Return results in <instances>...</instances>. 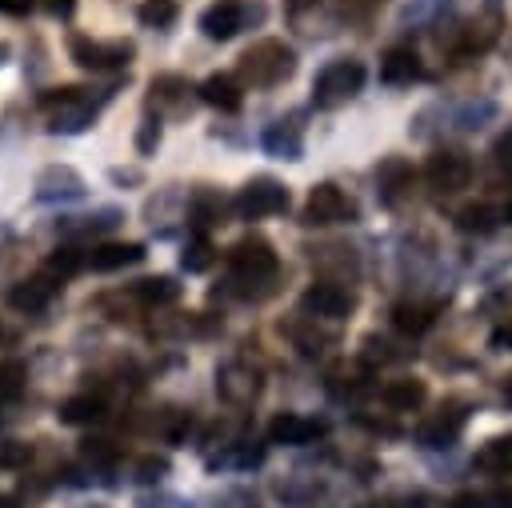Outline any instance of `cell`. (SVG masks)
<instances>
[{"label":"cell","instance_id":"15","mask_svg":"<svg viewBox=\"0 0 512 508\" xmlns=\"http://www.w3.org/2000/svg\"><path fill=\"white\" fill-rule=\"evenodd\" d=\"M140 260H144V244H136V240H108V244H96L88 252L92 272H116V268H128Z\"/></svg>","mask_w":512,"mask_h":508},{"label":"cell","instance_id":"44","mask_svg":"<svg viewBox=\"0 0 512 508\" xmlns=\"http://www.w3.org/2000/svg\"><path fill=\"white\" fill-rule=\"evenodd\" d=\"M372 508H388V504H372Z\"/></svg>","mask_w":512,"mask_h":508},{"label":"cell","instance_id":"32","mask_svg":"<svg viewBox=\"0 0 512 508\" xmlns=\"http://www.w3.org/2000/svg\"><path fill=\"white\" fill-rule=\"evenodd\" d=\"M180 92H188V84H184L180 76H172V72H164V76H156V80H152V100L176 104V100H180Z\"/></svg>","mask_w":512,"mask_h":508},{"label":"cell","instance_id":"28","mask_svg":"<svg viewBox=\"0 0 512 508\" xmlns=\"http://www.w3.org/2000/svg\"><path fill=\"white\" fill-rule=\"evenodd\" d=\"M136 16H140L144 28H168V24L180 16V4H176V0H144V4L136 8Z\"/></svg>","mask_w":512,"mask_h":508},{"label":"cell","instance_id":"42","mask_svg":"<svg viewBox=\"0 0 512 508\" xmlns=\"http://www.w3.org/2000/svg\"><path fill=\"white\" fill-rule=\"evenodd\" d=\"M4 60H8V44L0 40V64H4Z\"/></svg>","mask_w":512,"mask_h":508},{"label":"cell","instance_id":"30","mask_svg":"<svg viewBox=\"0 0 512 508\" xmlns=\"http://www.w3.org/2000/svg\"><path fill=\"white\" fill-rule=\"evenodd\" d=\"M220 220V200H216V192H196V200H192V224L196 228H208V224H216Z\"/></svg>","mask_w":512,"mask_h":508},{"label":"cell","instance_id":"39","mask_svg":"<svg viewBox=\"0 0 512 508\" xmlns=\"http://www.w3.org/2000/svg\"><path fill=\"white\" fill-rule=\"evenodd\" d=\"M484 504H492V508H512V488H496L492 496H484Z\"/></svg>","mask_w":512,"mask_h":508},{"label":"cell","instance_id":"8","mask_svg":"<svg viewBox=\"0 0 512 508\" xmlns=\"http://www.w3.org/2000/svg\"><path fill=\"white\" fill-rule=\"evenodd\" d=\"M300 308L312 320H332L336 324V320H348V312L356 308V296H352V288H344L336 280H316V284L304 288Z\"/></svg>","mask_w":512,"mask_h":508},{"label":"cell","instance_id":"36","mask_svg":"<svg viewBox=\"0 0 512 508\" xmlns=\"http://www.w3.org/2000/svg\"><path fill=\"white\" fill-rule=\"evenodd\" d=\"M492 160H496L500 168H512V124L496 136V144H492Z\"/></svg>","mask_w":512,"mask_h":508},{"label":"cell","instance_id":"19","mask_svg":"<svg viewBox=\"0 0 512 508\" xmlns=\"http://www.w3.org/2000/svg\"><path fill=\"white\" fill-rule=\"evenodd\" d=\"M84 196V180L72 168H44L36 176V200H76Z\"/></svg>","mask_w":512,"mask_h":508},{"label":"cell","instance_id":"23","mask_svg":"<svg viewBox=\"0 0 512 508\" xmlns=\"http://www.w3.org/2000/svg\"><path fill=\"white\" fill-rule=\"evenodd\" d=\"M476 468L480 472H492V476H508L512 472V432L508 436H492L488 444H480Z\"/></svg>","mask_w":512,"mask_h":508},{"label":"cell","instance_id":"27","mask_svg":"<svg viewBox=\"0 0 512 508\" xmlns=\"http://www.w3.org/2000/svg\"><path fill=\"white\" fill-rule=\"evenodd\" d=\"M212 256H216V252H212V240H208L204 232H196V236L184 244V252H180V268H184V272H204V268L212 264Z\"/></svg>","mask_w":512,"mask_h":508},{"label":"cell","instance_id":"35","mask_svg":"<svg viewBox=\"0 0 512 508\" xmlns=\"http://www.w3.org/2000/svg\"><path fill=\"white\" fill-rule=\"evenodd\" d=\"M136 472H140L144 484H152V480H160V476L168 472V460H164V456H144V460L136 464Z\"/></svg>","mask_w":512,"mask_h":508},{"label":"cell","instance_id":"7","mask_svg":"<svg viewBox=\"0 0 512 508\" xmlns=\"http://www.w3.org/2000/svg\"><path fill=\"white\" fill-rule=\"evenodd\" d=\"M228 268L236 272V280L244 284H264L276 276V252L264 236H244L240 244H232L228 252Z\"/></svg>","mask_w":512,"mask_h":508},{"label":"cell","instance_id":"26","mask_svg":"<svg viewBox=\"0 0 512 508\" xmlns=\"http://www.w3.org/2000/svg\"><path fill=\"white\" fill-rule=\"evenodd\" d=\"M80 268H88V252H80V248H56V252L44 260V272L56 276V280H68V276H76Z\"/></svg>","mask_w":512,"mask_h":508},{"label":"cell","instance_id":"20","mask_svg":"<svg viewBox=\"0 0 512 508\" xmlns=\"http://www.w3.org/2000/svg\"><path fill=\"white\" fill-rule=\"evenodd\" d=\"M380 400L392 408V412H416L424 400H428V384L416 380V376H400V380H388L380 388Z\"/></svg>","mask_w":512,"mask_h":508},{"label":"cell","instance_id":"5","mask_svg":"<svg viewBox=\"0 0 512 508\" xmlns=\"http://www.w3.org/2000/svg\"><path fill=\"white\" fill-rule=\"evenodd\" d=\"M288 204H292V196H288V188H284L280 180H272V176H252V180L236 192L232 212H236L240 220H264V216L288 212Z\"/></svg>","mask_w":512,"mask_h":508},{"label":"cell","instance_id":"14","mask_svg":"<svg viewBox=\"0 0 512 508\" xmlns=\"http://www.w3.org/2000/svg\"><path fill=\"white\" fill-rule=\"evenodd\" d=\"M56 288H60V280L48 276V272H40V276H28V280L12 284L8 304H12L16 312H40V308H48V300L56 296Z\"/></svg>","mask_w":512,"mask_h":508},{"label":"cell","instance_id":"16","mask_svg":"<svg viewBox=\"0 0 512 508\" xmlns=\"http://www.w3.org/2000/svg\"><path fill=\"white\" fill-rule=\"evenodd\" d=\"M412 188V164L404 156H384L376 164V192L384 204H396Z\"/></svg>","mask_w":512,"mask_h":508},{"label":"cell","instance_id":"41","mask_svg":"<svg viewBox=\"0 0 512 508\" xmlns=\"http://www.w3.org/2000/svg\"><path fill=\"white\" fill-rule=\"evenodd\" d=\"M0 508H16V500L12 496H0Z\"/></svg>","mask_w":512,"mask_h":508},{"label":"cell","instance_id":"34","mask_svg":"<svg viewBox=\"0 0 512 508\" xmlns=\"http://www.w3.org/2000/svg\"><path fill=\"white\" fill-rule=\"evenodd\" d=\"M28 456H32V444H24V440H4L0 444V468H20Z\"/></svg>","mask_w":512,"mask_h":508},{"label":"cell","instance_id":"6","mask_svg":"<svg viewBox=\"0 0 512 508\" xmlns=\"http://www.w3.org/2000/svg\"><path fill=\"white\" fill-rule=\"evenodd\" d=\"M44 108H52V132H84L96 116V104L84 96V88L76 84H64V88H52L40 96Z\"/></svg>","mask_w":512,"mask_h":508},{"label":"cell","instance_id":"37","mask_svg":"<svg viewBox=\"0 0 512 508\" xmlns=\"http://www.w3.org/2000/svg\"><path fill=\"white\" fill-rule=\"evenodd\" d=\"M492 348H504V352H512V320H508V324H500V328L492 332Z\"/></svg>","mask_w":512,"mask_h":508},{"label":"cell","instance_id":"10","mask_svg":"<svg viewBox=\"0 0 512 508\" xmlns=\"http://www.w3.org/2000/svg\"><path fill=\"white\" fill-rule=\"evenodd\" d=\"M68 52L80 68L104 72V68H124L132 56V40H88V36H68Z\"/></svg>","mask_w":512,"mask_h":508},{"label":"cell","instance_id":"38","mask_svg":"<svg viewBox=\"0 0 512 508\" xmlns=\"http://www.w3.org/2000/svg\"><path fill=\"white\" fill-rule=\"evenodd\" d=\"M40 8H44V12H52V16H72L76 0H40Z\"/></svg>","mask_w":512,"mask_h":508},{"label":"cell","instance_id":"1","mask_svg":"<svg viewBox=\"0 0 512 508\" xmlns=\"http://www.w3.org/2000/svg\"><path fill=\"white\" fill-rule=\"evenodd\" d=\"M296 72V52L284 40H260L240 56V76L256 88H272Z\"/></svg>","mask_w":512,"mask_h":508},{"label":"cell","instance_id":"43","mask_svg":"<svg viewBox=\"0 0 512 508\" xmlns=\"http://www.w3.org/2000/svg\"><path fill=\"white\" fill-rule=\"evenodd\" d=\"M504 220H508V224H512V200H508V208H504Z\"/></svg>","mask_w":512,"mask_h":508},{"label":"cell","instance_id":"3","mask_svg":"<svg viewBox=\"0 0 512 508\" xmlns=\"http://www.w3.org/2000/svg\"><path fill=\"white\" fill-rule=\"evenodd\" d=\"M264 20V4L260 0H216V4H208L204 12H200V32L208 36V40H232V36H240L244 28H252V24H260Z\"/></svg>","mask_w":512,"mask_h":508},{"label":"cell","instance_id":"21","mask_svg":"<svg viewBox=\"0 0 512 508\" xmlns=\"http://www.w3.org/2000/svg\"><path fill=\"white\" fill-rule=\"evenodd\" d=\"M264 148L268 156H280V160H300L304 152V132L296 120H276L268 132H264Z\"/></svg>","mask_w":512,"mask_h":508},{"label":"cell","instance_id":"11","mask_svg":"<svg viewBox=\"0 0 512 508\" xmlns=\"http://www.w3.org/2000/svg\"><path fill=\"white\" fill-rule=\"evenodd\" d=\"M464 420H468L464 404H460V400H448V404H440V412H432V416L416 428V440H420L424 448H448V444L464 432Z\"/></svg>","mask_w":512,"mask_h":508},{"label":"cell","instance_id":"17","mask_svg":"<svg viewBox=\"0 0 512 508\" xmlns=\"http://www.w3.org/2000/svg\"><path fill=\"white\" fill-rule=\"evenodd\" d=\"M196 92H200V100H204L208 108H220V112H236V108L244 104V88H240V80L228 76V72L204 76V84H200Z\"/></svg>","mask_w":512,"mask_h":508},{"label":"cell","instance_id":"25","mask_svg":"<svg viewBox=\"0 0 512 508\" xmlns=\"http://www.w3.org/2000/svg\"><path fill=\"white\" fill-rule=\"evenodd\" d=\"M132 292H136V300L148 304V308H164V304H176V300H180V284H176L172 276H148V280H140Z\"/></svg>","mask_w":512,"mask_h":508},{"label":"cell","instance_id":"24","mask_svg":"<svg viewBox=\"0 0 512 508\" xmlns=\"http://www.w3.org/2000/svg\"><path fill=\"white\" fill-rule=\"evenodd\" d=\"M56 416L64 424H96V420H104V400L92 392H80V396H68Z\"/></svg>","mask_w":512,"mask_h":508},{"label":"cell","instance_id":"33","mask_svg":"<svg viewBox=\"0 0 512 508\" xmlns=\"http://www.w3.org/2000/svg\"><path fill=\"white\" fill-rule=\"evenodd\" d=\"M156 144H160V120H140V128H136V152L140 156H152L156 152Z\"/></svg>","mask_w":512,"mask_h":508},{"label":"cell","instance_id":"29","mask_svg":"<svg viewBox=\"0 0 512 508\" xmlns=\"http://www.w3.org/2000/svg\"><path fill=\"white\" fill-rule=\"evenodd\" d=\"M456 228L460 232H492L496 228V212L488 204H468L460 216H456Z\"/></svg>","mask_w":512,"mask_h":508},{"label":"cell","instance_id":"9","mask_svg":"<svg viewBox=\"0 0 512 508\" xmlns=\"http://www.w3.org/2000/svg\"><path fill=\"white\" fill-rule=\"evenodd\" d=\"M424 180L432 192H460L472 180V160L460 148H436L424 164Z\"/></svg>","mask_w":512,"mask_h":508},{"label":"cell","instance_id":"13","mask_svg":"<svg viewBox=\"0 0 512 508\" xmlns=\"http://www.w3.org/2000/svg\"><path fill=\"white\" fill-rule=\"evenodd\" d=\"M324 432H328V424L316 420V416H304V412H280V416H272V424H268V440H272V444H288V448L312 444V440H320Z\"/></svg>","mask_w":512,"mask_h":508},{"label":"cell","instance_id":"18","mask_svg":"<svg viewBox=\"0 0 512 508\" xmlns=\"http://www.w3.org/2000/svg\"><path fill=\"white\" fill-rule=\"evenodd\" d=\"M420 76V56L412 44H392L380 56V80L384 84H412Z\"/></svg>","mask_w":512,"mask_h":508},{"label":"cell","instance_id":"31","mask_svg":"<svg viewBox=\"0 0 512 508\" xmlns=\"http://www.w3.org/2000/svg\"><path fill=\"white\" fill-rule=\"evenodd\" d=\"M20 392H24V364L20 360L0 364V404L4 400H16Z\"/></svg>","mask_w":512,"mask_h":508},{"label":"cell","instance_id":"12","mask_svg":"<svg viewBox=\"0 0 512 508\" xmlns=\"http://www.w3.org/2000/svg\"><path fill=\"white\" fill-rule=\"evenodd\" d=\"M216 392L232 404H252L260 396V372L248 360H228L216 368Z\"/></svg>","mask_w":512,"mask_h":508},{"label":"cell","instance_id":"4","mask_svg":"<svg viewBox=\"0 0 512 508\" xmlns=\"http://www.w3.org/2000/svg\"><path fill=\"white\" fill-rule=\"evenodd\" d=\"M356 216H360L356 200H352L344 188H336L332 180H324V184H312V192H308V200H304V212H300V220H304L308 228L352 224Z\"/></svg>","mask_w":512,"mask_h":508},{"label":"cell","instance_id":"22","mask_svg":"<svg viewBox=\"0 0 512 508\" xmlns=\"http://www.w3.org/2000/svg\"><path fill=\"white\" fill-rule=\"evenodd\" d=\"M392 328L396 332H404V336H420V332H428L432 328V320H436V308H428V304H412V300H400L396 308H392Z\"/></svg>","mask_w":512,"mask_h":508},{"label":"cell","instance_id":"2","mask_svg":"<svg viewBox=\"0 0 512 508\" xmlns=\"http://www.w3.org/2000/svg\"><path fill=\"white\" fill-rule=\"evenodd\" d=\"M364 64L360 60H352V56H340V60H328L320 72H316V80H312V104L316 108H340V104H348L360 88H364Z\"/></svg>","mask_w":512,"mask_h":508},{"label":"cell","instance_id":"40","mask_svg":"<svg viewBox=\"0 0 512 508\" xmlns=\"http://www.w3.org/2000/svg\"><path fill=\"white\" fill-rule=\"evenodd\" d=\"M0 8H4V12H28L32 0H0Z\"/></svg>","mask_w":512,"mask_h":508}]
</instances>
